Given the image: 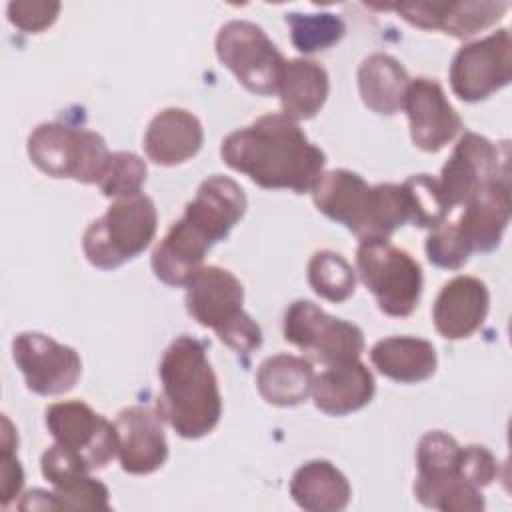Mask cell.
I'll return each instance as SVG.
<instances>
[{
	"label": "cell",
	"instance_id": "6da1fadb",
	"mask_svg": "<svg viewBox=\"0 0 512 512\" xmlns=\"http://www.w3.org/2000/svg\"><path fill=\"white\" fill-rule=\"evenodd\" d=\"M222 160L266 190L312 192L324 172V152L286 114H264L230 132L220 144Z\"/></svg>",
	"mask_w": 512,
	"mask_h": 512
},
{
	"label": "cell",
	"instance_id": "7a4b0ae2",
	"mask_svg": "<svg viewBox=\"0 0 512 512\" xmlns=\"http://www.w3.org/2000/svg\"><path fill=\"white\" fill-rule=\"evenodd\" d=\"M156 414L186 440L210 434L222 416L218 378L208 362L206 344L182 334L164 350L160 366Z\"/></svg>",
	"mask_w": 512,
	"mask_h": 512
},
{
	"label": "cell",
	"instance_id": "3957f363",
	"mask_svg": "<svg viewBox=\"0 0 512 512\" xmlns=\"http://www.w3.org/2000/svg\"><path fill=\"white\" fill-rule=\"evenodd\" d=\"M244 288L226 268L202 266L186 284V310L234 352L250 354L262 344V330L242 308Z\"/></svg>",
	"mask_w": 512,
	"mask_h": 512
},
{
	"label": "cell",
	"instance_id": "277c9868",
	"mask_svg": "<svg viewBox=\"0 0 512 512\" xmlns=\"http://www.w3.org/2000/svg\"><path fill=\"white\" fill-rule=\"evenodd\" d=\"M156 228L158 214L152 198L142 192L116 198L86 228L82 236L84 256L100 270H114L144 252L154 240Z\"/></svg>",
	"mask_w": 512,
	"mask_h": 512
},
{
	"label": "cell",
	"instance_id": "5b68a950",
	"mask_svg": "<svg viewBox=\"0 0 512 512\" xmlns=\"http://www.w3.org/2000/svg\"><path fill=\"white\" fill-rule=\"evenodd\" d=\"M32 164L52 178L98 184L110 158L106 140L88 128L64 122L38 124L26 144Z\"/></svg>",
	"mask_w": 512,
	"mask_h": 512
},
{
	"label": "cell",
	"instance_id": "8992f818",
	"mask_svg": "<svg viewBox=\"0 0 512 512\" xmlns=\"http://www.w3.org/2000/svg\"><path fill=\"white\" fill-rule=\"evenodd\" d=\"M356 270L386 316L414 312L422 294V268L390 240H364L356 250Z\"/></svg>",
	"mask_w": 512,
	"mask_h": 512
},
{
	"label": "cell",
	"instance_id": "52a82bcc",
	"mask_svg": "<svg viewBox=\"0 0 512 512\" xmlns=\"http://www.w3.org/2000/svg\"><path fill=\"white\" fill-rule=\"evenodd\" d=\"M218 60L252 94H278L286 60L268 34L254 22L232 20L216 34Z\"/></svg>",
	"mask_w": 512,
	"mask_h": 512
},
{
	"label": "cell",
	"instance_id": "ba28073f",
	"mask_svg": "<svg viewBox=\"0 0 512 512\" xmlns=\"http://www.w3.org/2000/svg\"><path fill=\"white\" fill-rule=\"evenodd\" d=\"M282 332L286 342L324 366L360 360L364 352V332L356 324L326 314L310 300H294L286 308Z\"/></svg>",
	"mask_w": 512,
	"mask_h": 512
},
{
	"label": "cell",
	"instance_id": "9c48e42d",
	"mask_svg": "<svg viewBox=\"0 0 512 512\" xmlns=\"http://www.w3.org/2000/svg\"><path fill=\"white\" fill-rule=\"evenodd\" d=\"M44 422L54 444L88 472L106 468L118 456L116 426L82 400L50 404Z\"/></svg>",
	"mask_w": 512,
	"mask_h": 512
},
{
	"label": "cell",
	"instance_id": "30bf717a",
	"mask_svg": "<svg viewBox=\"0 0 512 512\" xmlns=\"http://www.w3.org/2000/svg\"><path fill=\"white\" fill-rule=\"evenodd\" d=\"M500 176H510L508 142L494 144L486 136L464 132L442 166L438 186L446 204L454 210L464 206L484 184Z\"/></svg>",
	"mask_w": 512,
	"mask_h": 512
},
{
	"label": "cell",
	"instance_id": "8fae6325",
	"mask_svg": "<svg viewBox=\"0 0 512 512\" xmlns=\"http://www.w3.org/2000/svg\"><path fill=\"white\" fill-rule=\"evenodd\" d=\"M512 80L510 32L500 28L490 36L464 44L450 64V86L464 102H480Z\"/></svg>",
	"mask_w": 512,
	"mask_h": 512
},
{
	"label": "cell",
	"instance_id": "7c38bea8",
	"mask_svg": "<svg viewBox=\"0 0 512 512\" xmlns=\"http://www.w3.org/2000/svg\"><path fill=\"white\" fill-rule=\"evenodd\" d=\"M12 358L28 390L40 396L70 392L82 374L78 352L42 332H20L12 340Z\"/></svg>",
	"mask_w": 512,
	"mask_h": 512
},
{
	"label": "cell",
	"instance_id": "4fadbf2b",
	"mask_svg": "<svg viewBox=\"0 0 512 512\" xmlns=\"http://www.w3.org/2000/svg\"><path fill=\"white\" fill-rule=\"evenodd\" d=\"M410 122V138L424 152H438L462 130V120L448 102L442 86L430 78H414L408 84L404 106Z\"/></svg>",
	"mask_w": 512,
	"mask_h": 512
},
{
	"label": "cell",
	"instance_id": "5bb4252c",
	"mask_svg": "<svg viewBox=\"0 0 512 512\" xmlns=\"http://www.w3.org/2000/svg\"><path fill=\"white\" fill-rule=\"evenodd\" d=\"M246 204V194L236 180L212 174L200 182L196 196L184 208L182 220L214 246L238 224L246 212Z\"/></svg>",
	"mask_w": 512,
	"mask_h": 512
},
{
	"label": "cell",
	"instance_id": "9a60e30c",
	"mask_svg": "<svg viewBox=\"0 0 512 512\" xmlns=\"http://www.w3.org/2000/svg\"><path fill=\"white\" fill-rule=\"evenodd\" d=\"M422 30H442L466 40L496 24L508 10L506 2H398L386 6Z\"/></svg>",
	"mask_w": 512,
	"mask_h": 512
},
{
	"label": "cell",
	"instance_id": "2e32d148",
	"mask_svg": "<svg viewBox=\"0 0 512 512\" xmlns=\"http://www.w3.org/2000/svg\"><path fill=\"white\" fill-rule=\"evenodd\" d=\"M118 460L128 474H152L168 458V442L160 416L144 406H128L116 416Z\"/></svg>",
	"mask_w": 512,
	"mask_h": 512
},
{
	"label": "cell",
	"instance_id": "e0dca14e",
	"mask_svg": "<svg viewBox=\"0 0 512 512\" xmlns=\"http://www.w3.org/2000/svg\"><path fill=\"white\" fill-rule=\"evenodd\" d=\"M510 222V176L484 184L468 198L456 220L470 252H492L500 246Z\"/></svg>",
	"mask_w": 512,
	"mask_h": 512
},
{
	"label": "cell",
	"instance_id": "ac0fdd59",
	"mask_svg": "<svg viewBox=\"0 0 512 512\" xmlns=\"http://www.w3.org/2000/svg\"><path fill=\"white\" fill-rule=\"evenodd\" d=\"M488 308L490 294L486 284L474 276H456L438 292L432 320L442 338L462 340L484 324Z\"/></svg>",
	"mask_w": 512,
	"mask_h": 512
},
{
	"label": "cell",
	"instance_id": "d6986e66",
	"mask_svg": "<svg viewBox=\"0 0 512 512\" xmlns=\"http://www.w3.org/2000/svg\"><path fill=\"white\" fill-rule=\"evenodd\" d=\"M40 470L54 488L52 500L56 510H110L108 488L56 444L44 450Z\"/></svg>",
	"mask_w": 512,
	"mask_h": 512
},
{
	"label": "cell",
	"instance_id": "ffe728a7",
	"mask_svg": "<svg viewBox=\"0 0 512 512\" xmlns=\"http://www.w3.org/2000/svg\"><path fill=\"white\" fill-rule=\"evenodd\" d=\"M204 142L200 120L184 108H164L148 124L144 134L146 156L160 166H176L198 154Z\"/></svg>",
	"mask_w": 512,
	"mask_h": 512
},
{
	"label": "cell",
	"instance_id": "44dd1931",
	"mask_svg": "<svg viewBox=\"0 0 512 512\" xmlns=\"http://www.w3.org/2000/svg\"><path fill=\"white\" fill-rule=\"evenodd\" d=\"M374 392V376L360 360L326 366L312 384L314 406L328 416H346L364 408Z\"/></svg>",
	"mask_w": 512,
	"mask_h": 512
},
{
	"label": "cell",
	"instance_id": "7402d4cb",
	"mask_svg": "<svg viewBox=\"0 0 512 512\" xmlns=\"http://www.w3.org/2000/svg\"><path fill=\"white\" fill-rule=\"evenodd\" d=\"M210 248L212 246L200 234L178 218L152 252V272L168 286H186L202 268L204 256Z\"/></svg>",
	"mask_w": 512,
	"mask_h": 512
},
{
	"label": "cell",
	"instance_id": "603a6c76",
	"mask_svg": "<svg viewBox=\"0 0 512 512\" xmlns=\"http://www.w3.org/2000/svg\"><path fill=\"white\" fill-rule=\"evenodd\" d=\"M370 186L352 170L322 172L312 188V200L316 208L330 220L348 228L354 236L362 224L368 206Z\"/></svg>",
	"mask_w": 512,
	"mask_h": 512
},
{
	"label": "cell",
	"instance_id": "cb8c5ba5",
	"mask_svg": "<svg viewBox=\"0 0 512 512\" xmlns=\"http://www.w3.org/2000/svg\"><path fill=\"white\" fill-rule=\"evenodd\" d=\"M376 370L400 384H416L428 380L438 366L432 342L416 336H390L378 340L370 350Z\"/></svg>",
	"mask_w": 512,
	"mask_h": 512
},
{
	"label": "cell",
	"instance_id": "d4e9b609",
	"mask_svg": "<svg viewBox=\"0 0 512 512\" xmlns=\"http://www.w3.org/2000/svg\"><path fill=\"white\" fill-rule=\"evenodd\" d=\"M290 496L306 512H340L348 506L352 488L332 462L310 460L294 472Z\"/></svg>",
	"mask_w": 512,
	"mask_h": 512
},
{
	"label": "cell",
	"instance_id": "484cf974",
	"mask_svg": "<svg viewBox=\"0 0 512 512\" xmlns=\"http://www.w3.org/2000/svg\"><path fill=\"white\" fill-rule=\"evenodd\" d=\"M410 76L390 54L374 52L358 68V92L366 108L376 114L392 116L404 106Z\"/></svg>",
	"mask_w": 512,
	"mask_h": 512
},
{
	"label": "cell",
	"instance_id": "4316f807",
	"mask_svg": "<svg viewBox=\"0 0 512 512\" xmlns=\"http://www.w3.org/2000/svg\"><path fill=\"white\" fill-rule=\"evenodd\" d=\"M328 90L330 82L324 66L306 58L286 60L278 86L282 114L296 122L314 118L324 106Z\"/></svg>",
	"mask_w": 512,
	"mask_h": 512
},
{
	"label": "cell",
	"instance_id": "83f0119b",
	"mask_svg": "<svg viewBox=\"0 0 512 512\" xmlns=\"http://www.w3.org/2000/svg\"><path fill=\"white\" fill-rule=\"evenodd\" d=\"M312 362L294 354H274L256 372V388L272 406H298L312 394Z\"/></svg>",
	"mask_w": 512,
	"mask_h": 512
},
{
	"label": "cell",
	"instance_id": "f1b7e54d",
	"mask_svg": "<svg viewBox=\"0 0 512 512\" xmlns=\"http://www.w3.org/2000/svg\"><path fill=\"white\" fill-rule=\"evenodd\" d=\"M416 500L434 510L442 512H478L486 508L482 490L470 484L460 466L454 470L418 472L414 480Z\"/></svg>",
	"mask_w": 512,
	"mask_h": 512
},
{
	"label": "cell",
	"instance_id": "f546056e",
	"mask_svg": "<svg viewBox=\"0 0 512 512\" xmlns=\"http://www.w3.org/2000/svg\"><path fill=\"white\" fill-rule=\"evenodd\" d=\"M412 222V206L404 184H376L370 186L368 206L362 224L356 232L360 242L364 240H390L392 232Z\"/></svg>",
	"mask_w": 512,
	"mask_h": 512
},
{
	"label": "cell",
	"instance_id": "4dcf8cb0",
	"mask_svg": "<svg viewBox=\"0 0 512 512\" xmlns=\"http://www.w3.org/2000/svg\"><path fill=\"white\" fill-rule=\"evenodd\" d=\"M308 284L324 300L344 302L354 294L356 270L334 250H318L308 262Z\"/></svg>",
	"mask_w": 512,
	"mask_h": 512
},
{
	"label": "cell",
	"instance_id": "1f68e13d",
	"mask_svg": "<svg viewBox=\"0 0 512 512\" xmlns=\"http://www.w3.org/2000/svg\"><path fill=\"white\" fill-rule=\"evenodd\" d=\"M286 24L290 26L294 48L304 54L328 50L330 46L342 40L346 30L344 22L330 12H320V14L290 12L286 14Z\"/></svg>",
	"mask_w": 512,
	"mask_h": 512
},
{
	"label": "cell",
	"instance_id": "d6a6232c",
	"mask_svg": "<svg viewBox=\"0 0 512 512\" xmlns=\"http://www.w3.org/2000/svg\"><path fill=\"white\" fill-rule=\"evenodd\" d=\"M146 182V164L134 152H110L98 188L108 198H126L140 194Z\"/></svg>",
	"mask_w": 512,
	"mask_h": 512
},
{
	"label": "cell",
	"instance_id": "836d02e7",
	"mask_svg": "<svg viewBox=\"0 0 512 512\" xmlns=\"http://www.w3.org/2000/svg\"><path fill=\"white\" fill-rule=\"evenodd\" d=\"M408 190L410 206H412V222L420 228H436L446 220L452 212L446 204L438 180L428 174H414L402 182Z\"/></svg>",
	"mask_w": 512,
	"mask_h": 512
},
{
	"label": "cell",
	"instance_id": "e575fe53",
	"mask_svg": "<svg viewBox=\"0 0 512 512\" xmlns=\"http://www.w3.org/2000/svg\"><path fill=\"white\" fill-rule=\"evenodd\" d=\"M470 248L456 224L454 222H442L426 238V256L428 260L438 266V268H448L456 270L464 266L470 258Z\"/></svg>",
	"mask_w": 512,
	"mask_h": 512
},
{
	"label": "cell",
	"instance_id": "d590c367",
	"mask_svg": "<svg viewBox=\"0 0 512 512\" xmlns=\"http://www.w3.org/2000/svg\"><path fill=\"white\" fill-rule=\"evenodd\" d=\"M16 446L18 436L14 432L12 422L2 416V472H0V502L6 508L16 496H20V490L24 486V470L16 458Z\"/></svg>",
	"mask_w": 512,
	"mask_h": 512
},
{
	"label": "cell",
	"instance_id": "8d00e7d4",
	"mask_svg": "<svg viewBox=\"0 0 512 512\" xmlns=\"http://www.w3.org/2000/svg\"><path fill=\"white\" fill-rule=\"evenodd\" d=\"M60 12V2L52 0H12L8 4V20L22 32H44Z\"/></svg>",
	"mask_w": 512,
	"mask_h": 512
},
{
	"label": "cell",
	"instance_id": "74e56055",
	"mask_svg": "<svg viewBox=\"0 0 512 512\" xmlns=\"http://www.w3.org/2000/svg\"><path fill=\"white\" fill-rule=\"evenodd\" d=\"M460 472L470 484L482 490L498 476V462L486 446L468 444L460 452Z\"/></svg>",
	"mask_w": 512,
	"mask_h": 512
}]
</instances>
